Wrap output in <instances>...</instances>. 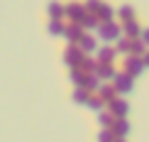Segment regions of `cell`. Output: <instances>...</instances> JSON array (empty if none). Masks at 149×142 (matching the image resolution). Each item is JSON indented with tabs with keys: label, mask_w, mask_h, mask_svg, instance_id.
Masks as SVG:
<instances>
[{
	"label": "cell",
	"mask_w": 149,
	"mask_h": 142,
	"mask_svg": "<svg viewBox=\"0 0 149 142\" xmlns=\"http://www.w3.org/2000/svg\"><path fill=\"white\" fill-rule=\"evenodd\" d=\"M115 142H125V140H115Z\"/></svg>",
	"instance_id": "9"
},
{
	"label": "cell",
	"mask_w": 149,
	"mask_h": 142,
	"mask_svg": "<svg viewBox=\"0 0 149 142\" xmlns=\"http://www.w3.org/2000/svg\"><path fill=\"white\" fill-rule=\"evenodd\" d=\"M98 122H100V127H113L115 115L110 113V110H100V113H98Z\"/></svg>",
	"instance_id": "5"
},
{
	"label": "cell",
	"mask_w": 149,
	"mask_h": 142,
	"mask_svg": "<svg viewBox=\"0 0 149 142\" xmlns=\"http://www.w3.org/2000/svg\"><path fill=\"white\" fill-rule=\"evenodd\" d=\"M108 110L115 115V118H125L127 115V103L122 101V98H113V101L108 103Z\"/></svg>",
	"instance_id": "3"
},
{
	"label": "cell",
	"mask_w": 149,
	"mask_h": 142,
	"mask_svg": "<svg viewBox=\"0 0 149 142\" xmlns=\"http://www.w3.org/2000/svg\"><path fill=\"white\" fill-rule=\"evenodd\" d=\"M110 130L115 132V140H125L127 135H130V122H127L125 118H115V122H113Z\"/></svg>",
	"instance_id": "2"
},
{
	"label": "cell",
	"mask_w": 149,
	"mask_h": 142,
	"mask_svg": "<svg viewBox=\"0 0 149 142\" xmlns=\"http://www.w3.org/2000/svg\"><path fill=\"white\" fill-rule=\"evenodd\" d=\"M95 142H115V132L110 127H100L95 135Z\"/></svg>",
	"instance_id": "6"
},
{
	"label": "cell",
	"mask_w": 149,
	"mask_h": 142,
	"mask_svg": "<svg viewBox=\"0 0 149 142\" xmlns=\"http://www.w3.org/2000/svg\"><path fill=\"white\" fill-rule=\"evenodd\" d=\"M142 61H144V64H147V66H149V54H147V57H144V59H142Z\"/></svg>",
	"instance_id": "8"
},
{
	"label": "cell",
	"mask_w": 149,
	"mask_h": 142,
	"mask_svg": "<svg viewBox=\"0 0 149 142\" xmlns=\"http://www.w3.org/2000/svg\"><path fill=\"white\" fill-rule=\"evenodd\" d=\"M113 86H115V91H120V93H130V91H132V76H130V73H117Z\"/></svg>",
	"instance_id": "1"
},
{
	"label": "cell",
	"mask_w": 149,
	"mask_h": 142,
	"mask_svg": "<svg viewBox=\"0 0 149 142\" xmlns=\"http://www.w3.org/2000/svg\"><path fill=\"white\" fill-rule=\"evenodd\" d=\"M142 69H144V61L137 59V57H132V59L125 61V71L130 73V76H137V73H142Z\"/></svg>",
	"instance_id": "4"
},
{
	"label": "cell",
	"mask_w": 149,
	"mask_h": 142,
	"mask_svg": "<svg viewBox=\"0 0 149 142\" xmlns=\"http://www.w3.org/2000/svg\"><path fill=\"white\" fill-rule=\"evenodd\" d=\"M100 64H113V59H115V52L113 49H100Z\"/></svg>",
	"instance_id": "7"
}]
</instances>
